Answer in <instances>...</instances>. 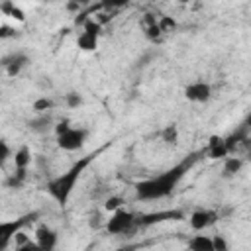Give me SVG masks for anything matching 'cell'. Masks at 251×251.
<instances>
[{
    "label": "cell",
    "mask_w": 251,
    "mask_h": 251,
    "mask_svg": "<svg viewBox=\"0 0 251 251\" xmlns=\"http://www.w3.org/2000/svg\"><path fill=\"white\" fill-rule=\"evenodd\" d=\"M176 20L173 18V16H161L159 18V27H161V31L163 33H173L175 29H176Z\"/></svg>",
    "instance_id": "22"
},
{
    "label": "cell",
    "mask_w": 251,
    "mask_h": 251,
    "mask_svg": "<svg viewBox=\"0 0 251 251\" xmlns=\"http://www.w3.org/2000/svg\"><path fill=\"white\" fill-rule=\"evenodd\" d=\"M178 126L176 124H169V126H165L163 127V131H161V139L167 143V145H176L178 143Z\"/></svg>",
    "instance_id": "18"
},
{
    "label": "cell",
    "mask_w": 251,
    "mask_h": 251,
    "mask_svg": "<svg viewBox=\"0 0 251 251\" xmlns=\"http://www.w3.org/2000/svg\"><path fill=\"white\" fill-rule=\"evenodd\" d=\"M104 226H106V231L110 235H131L133 231L139 229L137 216L129 210H124V208L112 212Z\"/></svg>",
    "instance_id": "3"
},
{
    "label": "cell",
    "mask_w": 251,
    "mask_h": 251,
    "mask_svg": "<svg viewBox=\"0 0 251 251\" xmlns=\"http://www.w3.org/2000/svg\"><path fill=\"white\" fill-rule=\"evenodd\" d=\"M73 126H71V122L69 120H61V122H57L55 126H53V129H55V135H61V133H65L67 129H71Z\"/></svg>",
    "instance_id": "27"
},
{
    "label": "cell",
    "mask_w": 251,
    "mask_h": 251,
    "mask_svg": "<svg viewBox=\"0 0 251 251\" xmlns=\"http://www.w3.org/2000/svg\"><path fill=\"white\" fill-rule=\"evenodd\" d=\"M243 126H245V127H247V129L251 131V112H249V114L245 116V120H243Z\"/></svg>",
    "instance_id": "33"
},
{
    "label": "cell",
    "mask_w": 251,
    "mask_h": 251,
    "mask_svg": "<svg viewBox=\"0 0 251 251\" xmlns=\"http://www.w3.org/2000/svg\"><path fill=\"white\" fill-rule=\"evenodd\" d=\"M220 220V214L216 210H210V208H200V210H194L188 218L190 222V227L194 231H204L208 227H212L216 222Z\"/></svg>",
    "instance_id": "7"
},
{
    "label": "cell",
    "mask_w": 251,
    "mask_h": 251,
    "mask_svg": "<svg viewBox=\"0 0 251 251\" xmlns=\"http://www.w3.org/2000/svg\"><path fill=\"white\" fill-rule=\"evenodd\" d=\"M86 137H88V129L86 127H71L65 133L57 135V145L63 151H76V149H80L84 145Z\"/></svg>",
    "instance_id": "6"
},
{
    "label": "cell",
    "mask_w": 251,
    "mask_h": 251,
    "mask_svg": "<svg viewBox=\"0 0 251 251\" xmlns=\"http://www.w3.org/2000/svg\"><path fill=\"white\" fill-rule=\"evenodd\" d=\"M96 155H98V151L80 157V159H78L76 163H73L65 173L57 175L55 178H51V180L47 182V192H49V196H51L59 206H65V204L69 202V198H71V194H73V190H75L78 178L82 176L84 169L96 159Z\"/></svg>",
    "instance_id": "2"
},
{
    "label": "cell",
    "mask_w": 251,
    "mask_h": 251,
    "mask_svg": "<svg viewBox=\"0 0 251 251\" xmlns=\"http://www.w3.org/2000/svg\"><path fill=\"white\" fill-rule=\"evenodd\" d=\"M76 47L80 51H96V47H98V35H92L88 31H82L76 37Z\"/></svg>",
    "instance_id": "16"
},
{
    "label": "cell",
    "mask_w": 251,
    "mask_h": 251,
    "mask_svg": "<svg viewBox=\"0 0 251 251\" xmlns=\"http://www.w3.org/2000/svg\"><path fill=\"white\" fill-rule=\"evenodd\" d=\"M249 133H251V131H249L243 124L237 126L231 133H227V135L224 137V139H226V147H227V151H229V153H235V151L245 143V139L249 137Z\"/></svg>",
    "instance_id": "12"
},
{
    "label": "cell",
    "mask_w": 251,
    "mask_h": 251,
    "mask_svg": "<svg viewBox=\"0 0 251 251\" xmlns=\"http://www.w3.org/2000/svg\"><path fill=\"white\" fill-rule=\"evenodd\" d=\"M100 4H102V10H110V12H114V10H120V8L127 6L129 0H100Z\"/></svg>",
    "instance_id": "24"
},
{
    "label": "cell",
    "mask_w": 251,
    "mask_h": 251,
    "mask_svg": "<svg viewBox=\"0 0 251 251\" xmlns=\"http://www.w3.org/2000/svg\"><path fill=\"white\" fill-rule=\"evenodd\" d=\"M122 206H124V198H122V196H118V194H112V196H108V198L104 200V206H102V208H104L106 212H110V214H112V212L120 210Z\"/></svg>",
    "instance_id": "20"
},
{
    "label": "cell",
    "mask_w": 251,
    "mask_h": 251,
    "mask_svg": "<svg viewBox=\"0 0 251 251\" xmlns=\"http://www.w3.org/2000/svg\"><path fill=\"white\" fill-rule=\"evenodd\" d=\"M53 100L49 98V96H39V98H35L33 100V104H31V108H33V112L35 114H45V112H49V110H53Z\"/></svg>",
    "instance_id": "19"
},
{
    "label": "cell",
    "mask_w": 251,
    "mask_h": 251,
    "mask_svg": "<svg viewBox=\"0 0 251 251\" xmlns=\"http://www.w3.org/2000/svg\"><path fill=\"white\" fill-rule=\"evenodd\" d=\"M214 251H227L229 249V243L226 241L224 235H214Z\"/></svg>",
    "instance_id": "26"
},
{
    "label": "cell",
    "mask_w": 251,
    "mask_h": 251,
    "mask_svg": "<svg viewBox=\"0 0 251 251\" xmlns=\"http://www.w3.org/2000/svg\"><path fill=\"white\" fill-rule=\"evenodd\" d=\"M73 2H76V4H80V6H88V4H90V0H73Z\"/></svg>",
    "instance_id": "34"
},
{
    "label": "cell",
    "mask_w": 251,
    "mask_h": 251,
    "mask_svg": "<svg viewBox=\"0 0 251 251\" xmlns=\"http://www.w3.org/2000/svg\"><path fill=\"white\" fill-rule=\"evenodd\" d=\"M8 18H12V20H16V22H24V20H25V14H24V10H22V8H18V6H14Z\"/></svg>",
    "instance_id": "29"
},
{
    "label": "cell",
    "mask_w": 251,
    "mask_h": 251,
    "mask_svg": "<svg viewBox=\"0 0 251 251\" xmlns=\"http://www.w3.org/2000/svg\"><path fill=\"white\" fill-rule=\"evenodd\" d=\"M51 126H53V118H51L49 112L37 114L35 118H31V120L27 122V127H29L31 131H35V133H43V131H47Z\"/></svg>",
    "instance_id": "13"
},
{
    "label": "cell",
    "mask_w": 251,
    "mask_h": 251,
    "mask_svg": "<svg viewBox=\"0 0 251 251\" xmlns=\"http://www.w3.org/2000/svg\"><path fill=\"white\" fill-rule=\"evenodd\" d=\"M159 22V18L153 14V12H147V14H143V18H141V24L143 25H151V24H157Z\"/></svg>",
    "instance_id": "30"
},
{
    "label": "cell",
    "mask_w": 251,
    "mask_h": 251,
    "mask_svg": "<svg viewBox=\"0 0 251 251\" xmlns=\"http://www.w3.org/2000/svg\"><path fill=\"white\" fill-rule=\"evenodd\" d=\"M241 167H243V159L241 157H226L224 159V167H222V173H224V176H233V175H237L239 171H241Z\"/></svg>",
    "instance_id": "17"
},
{
    "label": "cell",
    "mask_w": 251,
    "mask_h": 251,
    "mask_svg": "<svg viewBox=\"0 0 251 251\" xmlns=\"http://www.w3.org/2000/svg\"><path fill=\"white\" fill-rule=\"evenodd\" d=\"M184 98L188 102H200V104H206L210 98H212V86L204 80H194L190 84H186L184 88Z\"/></svg>",
    "instance_id": "8"
},
{
    "label": "cell",
    "mask_w": 251,
    "mask_h": 251,
    "mask_svg": "<svg viewBox=\"0 0 251 251\" xmlns=\"http://www.w3.org/2000/svg\"><path fill=\"white\" fill-rule=\"evenodd\" d=\"M206 151H208V157L214 159V161H224L229 155V151L226 147V139L222 135H210Z\"/></svg>",
    "instance_id": "11"
},
{
    "label": "cell",
    "mask_w": 251,
    "mask_h": 251,
    "mask_svg": "<svg viewBox=\"0 0 251 251\" xmlns=\"http://www.w3.org/2000/svg\"><path fill=\"white\" fill-rule=\"evenodd\" d=\"M12 161H14V167H16V169L27 171V167H29V163H31V151H29V147H27V145H22L20 149H16Z\"/></svg>",
    "instance_id": "15"
},
{
    "label": "cell",
    "mask_w": 251,
    "mask_h": 251,
    "mask_svg": "<svg viewBox=\"0 0 251 251\" xmlns=\"http://www.w3.org/2000/svg\"><path fill=\"white\" fill-rule=\"evenodd\" d=\"M178 2H180V4H188L190 0H178Z\"/></svg>",
    "instance_id": "35"
},
{
    "label": "cell",
    "mask_w": 251,
    "mask_h": 251,
    "mask_svg": "<svg viewBox=\"0 0 251 251\" xmlns=\"http://www.w3.org/2000/svg\"><path fill=\"white\" fill-rule=\"evenodd\" d=\"M0 63H2L8 76H18L22 73V69L29 63V57L22 51H16V53H10V55H4Z\"/></svg>",
    "instance_id": "9"
},
{
    "label": "cell",
    "mask_w": 251,
    "mask_h": 251,
    "mask_svg": "<svg viewBox=\"0 0 251 251\" xmlns=\"http://www.w3.org/2000/svg\"><path fill=\"white\" fill-rule=\"evenodd\" d=\"M39 216H41L39 212H27V214H24V216H20V218L2 222V224H0V251H4V249L12 243V237H14L20 229H24L25 226L37 222Z\"/></svg>",
    "instance_id": "4"
},
{
    "label": "cell",
    "mask_w": 251,
    "mask_h": 251,
    "mask_svg": "<svg viewBox=\"0 0 251 251\" xmlns=\"http://www.w3.org/2000/svg\"><path fill=\"white\" fill-rule=\"evenodd\" d=\"M14 6H16V4H14L12 0H4V2L0 4V12H2V16H10V12H12Z\"/></svg>",
    "instance_id": "31"
},
{
    "label": "cell",
    "mask_w": 251,
    "mask_h": 251,
    "mask_svg": "<svg viewBox=\"0 0 251 251\" xmlns=\"http://www.w3.org/2000/svg\"><path fill=\"white\" fill-rule=\"evenodd\" d=\"M65 104H67L69 108H78V106H82V96H80L78 92L71 90V92L65 94Z\"/></svg>",
    "instance_id": "23"
},
{
    "label": "cell",
    "mask_w": 251,
    "mask_h": 251,
    "mask_svg": "<svg viewBox=\"0 0 251 251\" xmlns=\"http://www.w3.org/2000/svg\"><path fill=\"white\" fill-rule=\"evenodd\" d=\"M184 220V214L180 210H159V212H145L137 216V226L139 227H151L163 222H180Z\"/></svg>",
    "instance_id": "5"
},
{
    "label": "cell",
    "mask_w": 251,
    "mask_h": 251,
    "mask_svg": "<svg viewBox=\"0 0 251 251\" xmlns=\"http://www.w3.org/2000/svg\"><path fill=\"white\" fill-rule=\"evenodd\" d=\"M33 237H35V241L39 243V249H45V251L55 249V247H57V241H59L57 231H55L53 227H49L47 224L37 226L35 231H33Z\"/></svg>",
    "instance_id": "10"
},
{
    "label": "cell",
    "mask_w": 251,
    "mask_h": 251,
    "mask_svg": "<svg viewBox=\"0 0 251 251\" xmlns=\"http://www.w3.org/2000/svg\"><path fill=\"white\" fill-rule=\"evenodd\" d=\"M100 220H102V218H100V214L96 212V214H92V216H90V222H88V226H90L92 229H96V227L100 226Z\"/></svg>",
    "instance_id": "32"
},
{
    "label": "cell",
    "mask_w": 251,
    "mask_h": 251,
    "mask_svg": "<svg viewBox=\"0 0 251 251\" xmlns=\"http://www.w3.org/2000/svg\"><path fill=\"white\" fill-rule=\"evenodd\" d=\"M10 157H14V153H12L10 145H8V141L2 139V141H0V165H6V161H8Z\"/></svg>",
    "instance_id": "25"
},
{
    "label": "cell",
    "mask_w": 251,
    "mask_h": 251,
    "mask_svg": "<svg viewBox=\"0 0 251 251\" xmlns=\"http://www.w3.org/2000/svg\"><path fill=\"white\" fill-rule=\"evenodd\" d=\"M143 33H145V37L149 39V41H159L165 33L161 31V27H159V22L157 24H151V25H143Z\"/></svg>",
    "instance_id": "21"
},
{
    "label": "cell",
    "mask_w": 251,
    "mask_h": 251,
    "mask_svg": "<svg viewBox=\"0 0 251 251\" xmlns=\"http://www.w3.org/2000/svg\"><path fill=\"white\" fill-rule=\"evenodd\" d=\"M186 245L192 251H214V239L210 235H192Z\"/></svg>",
    "instance_id": "14"
},
{
    "label": "cell",
    "mask_w": 251,
    "mask_h": 251,
    "mask_svg": "<svg viewBox=\"0 0 251 251\" xmlns=\"http://www.w3.org/2000/svg\"><path fill=\"white\" fill-rule=\"evenodd\" d=\"M8 37H16V29L10 27L8 24H2L0 25V39H8Z\"/></svg>",
    "instance_id": "28"
},
{
    "label": "cell",
    "mask_w": 251,
    "mask_h": 251,
    "mask_svg": "<svg viewBox=\"0 0 251 251\" xmlns=\"http://www.w3.org/2000/svg\"><path fill=\"white\" fill-rule=\"evenodd\" d=\"M196 157L192 155L190 159H184L182 163L163 171L161 175H155V176H149L145 180H139L135 182V198L137 200H143V202H149V200H161V198H167L175 192L176 184L182 180V176L188 173V169L194 165Z\"/></svg>",
    "instance_id": "1"
}]
</instances>
